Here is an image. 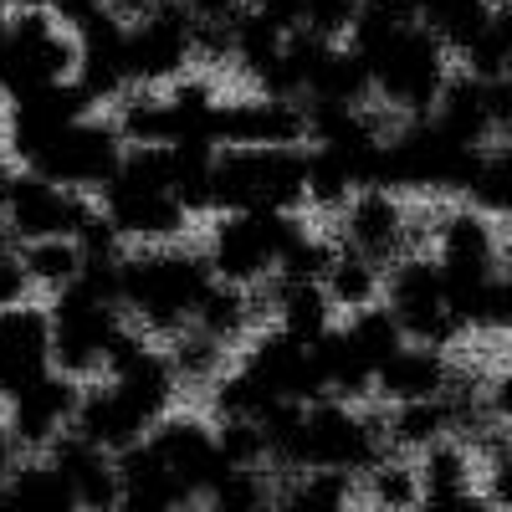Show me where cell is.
I'll use <instances>...</instances> for the list:
<instances>
[{
    "label": "cell",
    "mask_w": 512,
    "mask_h": 512,
    "mask_svg": "<svg viewBox=\"0 0 512 512\" xmlns=\"http://www.w3.org/2000/svg\"><path fill=\"white\" fill-rule=\"evenodd\" d=\"M210 287H216V272H210L205 251H190V246L128 251L123 277H118V297H123L128 323L144 328L149 338H159V344L195 328V313H200Z\"/></svg>",
    "instance_id": "obj_1"
},
{
    "label": "cell",
    "mask_w": 512,
    "mask_h": 512,
    "mask_svg": "<svg viewBox=\"0 0 512 512\" xmlns=\"http://www.w3.org/2000/svg\"><path fill=\"white\" fill-rule=\"evenodd\" d=\"M103 216L113 221V231L123 236L128 251L144 246H180L190 231V210L180 200L175 185V154L169 149H128L123 169L113 175V185L98 195Z\"/></svg>",
    "instance_id": "obj_2"
},
{
    "label": "cell",
    "mask_w": 512,
    "mask_h": 512,
    "mask_svg": "<svg viewBox=\"0 0 512 512\" xmlns=\"http://www.w3.org/2000/svg\"><path fill=\"white\" fill-rule=\"evenodd\" d=\"M308 149H221L216 216H303Z\"/></svg>",
    "instance_id": "obj_3"
},
{
    "label": "cell",
    "mask_w": 512,
    "mask_h": 512,
    "mask_svg": "<svg viewBox=\"0 0 512 512\" xmlns=\"http://www.w3.org/2000/svg\"><path fill=\"white\" fill-rule=\"evenodd\" d=\"M502 236L492 226V216H482L477 205H456L436 221V262L446 272L451 287V308L466 323V333L482 328V313L492 303V292L502 282Z\"/></svg>",
    "instance_id": "obj_4"
},
{
    "label": "cell",
    "mask_w": 512,
    "mask_h": 512,
    "mask_svg": "<svg viewBox=\"0 0 512 512\" xmlns=\"http://www.w3.org/2000/svg\"><path fill=\"white\" fill-rule=\"evenodd\" d=\"M52 359L57 374L77 384H98L108 374V354L128 333V313L118 297L98 292L93 282H77L72 292L52 297Z\"/></svg>",
    "instance_id": "obj_5"
},
{
    "label": "cell",
    "mask_w": 512,
    "mask_h": 512,
    "mask_svg": "<svg viewBox=\"0 0 512 512\" xmlns=\"http://www.w3.org/2000/svg\"><path fill=\"white\" fill-rule=\"evenodd\" d=\"M303 231V216H216L205 236V262L226 287H272L287 246Z\"/></svg>",
    "instance_id": "obj_6"
},
{
    "label": "cell",
    "mask_w": 512,
    "mask_h": 512,
    "mask_svg": "<svg viewBox=\"0 0 512 512\" xmlns=\"http://www.w3.org/2000/svg\"><path fill=\"white\" fill-rule=\"evenodd\" d=\"M384 308L395 313L410 344L425 349H451L456 338H466V323L451 308V287L446 272L431 251H410L384 272Z\"/></svg>",
    "instance_id": "obj_7"
},
{
    "label": "cell",
    "mask_w": 512,
    "mask_h": 512,
    "mask_svg": "<svg viewBox=\"0 0 512 512\" xmlns=\"http://www.w3.org/2000/svg\"><path fill=\"white\" fill-rule=\"evenodd\" d=\"M369 72H374V98L400 113L405 123L410 118H431L441 93L451 88V52L441 47V41L415 26L410 36H400L395 47H384L379 57H369Z\"/></svg>",
    "instance_id": "obj_8"
},
{
    "label": "cell",
    "mask_w": 512,
    "mask_h": 512,
    "mask_svg": "<svg viewBox=\"0 0 512 512\" xmlns=\"http://www.w3.org/2000/svg\"><path fill=\"white\" fill-rule=\"evenodd\" d=\"M379 456H390L384 415L354 410L344 400H318L303 415V472H344L364 477Z\"/></svg>",
    "instance_id": "obj_9"
},
{
    "label": "cell",
    "mask_w": 512,
    "mask_h": 512,
    "mask_svg": "<svg viewBox=\"0 0 512 512\" xmlns=\"http://www.w3.org/2000/svg\"><path fill=\"white\" fill-rule=\"evenodd\" d=\"M195 67V11L185 0H154L128 21V82L134 88H169Z\"/></svg>",
    "instance_id": "obj_10"
},
{
    "label": "cell",
    "mask_w": 512,
    "mask_h": 512,
    "mask_svg": "<svg viewBox=\"0 0 512 512\" xmlns=\"http://www.w3.org/2000/svg\"><path fill=\"white\" fill-rule=\"evenodd\" d=\"M123 159H128V144L118 134V123L93 113V118L72 123L67 134L31 164V175H41V180H52V185L72 190V195H88L93 200V195H103L113 185Z\"/></svg>",
    "instance_id": "obj_11"
},
{
    "label": "cell",
    "mask_w": 512,
    "mask_h": 512,
    "mask_svg": "<svg viewBox=\"0 0 512 512\" xmlns=\"http://www.w3.org/2000/svg\"><path fill=\"white\" fill-rule=\"evenodd\" d=\"M77 67H82V47L52 11L11 16V93H6V103L31 98L41 88H62V82L77 77Z\"/></svg>",
    "instance_id": "obj_12"
},
{
    "label": "cell",
    "mask_w": 512,
    "mask_h": 512,
    "mask_svg": "<svg viewBox=\"0 0 512 512\" xmlns=\"http://www.w3.org/2000/svg\"><path fill=\"white\" fill-rule=\"evenodd\" d=\"M159 466L169 477H175V487L185 492V502H205L210 492L221 487V477L231 472V461L221 456V441H216V420L205 415H190V410H175L164 415L149 441H144Z\"/></svg>",
    "instance_id": "obj_13"
},
{
    "label": "cell",
    "mask_w": 512,
    "mask_h": 512,
    "mask_svg": "<svg viewBox=\"0 0 512 512\" xmlns=\"http://www.w3.org/2000/svg\"><path fill=\"white\" fill-rule=\"evenodd\" d=\"M93 210L98 205L88 195H72L52 180L31 175V169H21V175L11 180V190H6V200H0V221L11 226V236L21 246H31V241H72L82 226H88Z\"/></svg>",
    "instance_id": "obj_14"
},
{
    "label": "cell",
    "mask_w": 512,
    "mask_h": 512,
    "mask_svg": "<svg viewBox=\"0 0 512 512\" xmlns=\"http://www.w3.org/2000/svg\"><path fill=\"white\" fill-rule=\"evenodd\" d=\"M93 98L82 93V82L72 77V82H62V88H41V93H31V98H16L11 103V113H6V149H11V159L21 164V169H31L41 154H47L72 123H82V118H93Z\"/></svg>",
    "instance_id": "obj_15"
},
{
    "label": "cell",
    "mask_w": 512,
    "mask_h": 512,
    "mask_svg": "<svg viewBox=\"0 0 512 512\" xmlns=\"http://www.w3.org/2000/svg\"><path fill=\"white\" fill-rule=\"evenodd\" d=\"M241 369L262 379L282 405H318V400H328L313 349H308V344H297V338H292V333H282L277 323L256 328V333L246 338V349H241Z\"/></svg>",
    "instance_id": "obj_16"
},
{
    "label": "cell",
    "mask_w": 512,
    "mask_h": 512,
    "mask_svg": "<svg viewBox=\"0 0 512 512\" xmlns=\"http://www.w3.org/2000/svg\"><path fill=\"white\" fill-rule=\"evenodd\" d=\"M221 149H308V103L246 93L221 103Z\"/></svg>",
    "instance_id": "obj_17"
},
{
    "label": "cell",
    "mask_w": 512,
    "mask_h": 512,
    "mask_svg": "<svg viewBox=\"0 0 512 512\" xmlns=\"http://www.w3.org/2000/svg\"><path fill=\"white\" fill-rule=\"evenodd\" d=\"M57 369L52 359V308L47 303H21L0 313V400L26 395Z\"/></svg>",
    "instance_id": "obj_18"
},
{
    "label": "cell",
    "mask_w": 512,
    "mask_h": 512,
    "mask_svg": "<svg viewBox=\"0 0 512 512\" xmlns=\"http://www.w3.org/2000/svg\"><path fill=\"white\" fill-rule=\"evenodd\" d=\"M77 405H82V384L52 369L41 384H31L26 395H16L6 405V425H11V436L26 456H47L57 441L72 436Z\"/></svg>",
    "instance_id": "obj_19"
},
{
    "label": "cell",
    "mask_w": 512,
    "mask_h": 512,
    "mask_svg": "<svg viewBox=\"0 0 512 512\" xmlns=\"http://www.w3.org/2000/svg\"><path fill=\"white\" fill-rule=\"evenodd\" d=\"M344 226V246L379 262L390 272L400 256H410V216H405V200L395 190H359L354 205L338 216Z\"/></svg>",
    "instance_id": "obj_20"
},
{
    "label": "cell",
    "mask_w": 512,
    "mask_h": 512,
    "mask_svg": "<svg viewBox=\"0 0 512 512\" xmlns=\"http://www.w3.org/2000/svg\"><path fill=\"white\" fill-rule=\"evenodd\" d=\"M47 461L62 472L77 512H118L123 507V472H118V456L88 446L82 436H67L47 451Z\"/></svg>",
    "instance_id": "obj_21"
},
{
    "label": "cell",
    "mask_w": 512,
    "mask_h": 512,
    "mask_svg": "<svg viewBox=\"0 0 512 512\" xmlns=\"http://www.w3.org/2000/svg\"><path fill=\"white\" fill-rule=\"evenodd\" d=\"M154 425L128 405L108 379L98 384H82V405H77V425H72V436H82L88 446L108 451V456H123V451H134L149 441Z\"/></svg>",
    "instance_id": "obj_22"
},
{
    "label": "cell",
    "mask_w": 512,
    "mask_h": 512,
    "mask_svg": "<svg viewBox=\"0 0 512 512\" xmlns=\"http://www.w3.org/2000/svg\"><path fill=\"white\" fill-rule=\"evenodd\" d=\"M456 384V364L446 359V349H425V344H405L390 364L379 369L374 395L400 410V405H425V400H446Z\"/></svg>",
    "instance_id": "obj_23"
},
{
    "label": "cell",
    "mask_w": 512,
    "mask_h": 512,
    "mask_svg": "<svg viewBox=\"0 0 512 512\" xmlns=\"http://www.w3.org/2000/svg\"><path fill=\"white\" fill-rule=\"evenodd\" d=\"M256 308L272 313V323L308 349L338 328V308L328 303L323 282H272L267 297H256Z\"/></svg>",
    "instance_id": "obj_24"
},
{
    "label": "cell",
    "mask_w": 512,
    "mask_h": 512,
    "mask_svg": "<svg viewBox=\"0 0 512 512\" xmlns=\"http://www.w3.org/2000/svg\"><path fill=\"white\" fill-rule=\"evenodd\" d=\"M431 118L446 128L451 139L472 144V149H492V134H497V118H492V82H477L472 72H456Z\"/></svg>",
    "instance_id": "obj_25"
},
{
    "label": "cell",
    "mask_w": 512,
    "mask_h": 512,
    "mask_svg": "<svg viewBox=\"0 0 512 512\" xmlns=\"http://www.w3.org/2000/svg\"><path fill=\"white\" fill-rule=\"evenodd\" d=\"M415 11L451 57H466L497 26V0H415Z\"/></svg>",
    "instance_id": "obj_26"
},
{
    "label": "cell",
    "mask_w": 512,
    "mask_h": 512,
    "mask_svg": "<svg viewBox=\"0 0 512 512\" xmlns=\"http://www.w3.org/2000/svg\"><path fill=\"white\" fill-rule=\"evenodd\" d=\"M313 359H318V374H323V390H328V400H344V405H359V400H369L374 395V364L354 349V338H349V328L338 323L328 338H318L313 344Z\"/></svg>",
    "instance_id": "obj_27"
},
{
    "label": "cell",
    "mask_w": 512,
    "mask_h": 512,
    "mask_svg": "<svg viewBox=\"0 0 512 512\" xmlns=\"http://www.w3.org/2000/svg\"><path fill=\"white\" fill-rule=\"evenodd\" d=\"M374 98V72L369 62L349 47H328V57L318 62L313 72V88H308V103L313 108H364Z\"/></svg>",
    "instance_id": "obj_28"
},
{
    "label": "cell",
    "mask_w": 512,
    "mask_h": 512,
    "mask_svg": "<svg viewBox=\"0 0 512 512\" xmlns=\"http://www.w3.org/2000/svg\"><path fill=\"white\" fill-rule=\"evenodd\" d=\"M118 134L128 149H175L180 128H175V108H169L164 88H134L118 98Z\"/></svg>",
    "instance_id": "obj_29"
},
{
    "label": "cell",
    "mask_w": 512,
    "mask_h": 512,
    "mask_svg": "<svg viewBox=\"0 0 512 512\" xmlns=\"http://www.w3.org/2000/svg\"><path fill=\"white\" fill-rule=\"evenodd\" d=\"M323 292L344 318H354L364 308H379L384 303V267L369 262V256H359V251H349V246H338L333 267L323 277Z\"/></svg>",
    "instance_id": "obj_30"
},
{
    "label": "cell",
    "mask_w": 512,
    "mask_h": 512,
    "mask_svg": "<svg viewBox=\"0 0 512 512\" xmlns=\"http://www.w3.org/2000/svg\"><path fill=\"white\" fill-rule=\"evenodd\" d=\"M384 431H390V451L400 456H425L441 441H456V415L451 400H425V405H400L384 415Z\"/></svg>",
    "instance_id": "obj_31"
},
{
    "label": "cell",
    "mask_w": 512,
    "mask_h": 512,
    "mask_svg": "<svg viewBox=\"0 0 512 512\" xmlns=\"http://www.w3.org/2000/svg\"><path fill=\"white\" fill-rule=\"evenodd\" d=\"M359 492H364V507H374V512H415L425 502L420 466H415V456H400V451L379 456L359 477Z\"/></svg>",
    "instance_id": "obj_32"
},
{
    "label": "cell",
    "mask_w": 512,
    "mask_h": 512,
    "mask_svg": "<svg viewBox=\"0 0 512 512\" xmlns=\"http://www.w3.org/2000/svg\"><path fill=\"white\" fill-rule=\"evenodd\" d=\"M415 26H420L415 0H359V16H354V31H349V47L369 62V57H379L384 47H395L400 36H410Z\"/></svg>",
    "instance_id": "obj_33"
},
{
    "label": "cell",
    "mask_w": 512,
    "mask_h": 512,
    "mask_svg": "<svg viewBox=\"0 0 512 512\" xmlns=\"http://www.w3.org/2000/svg\"><path fill=\"white\" fill-rule=\"evenodd\" d=\"M169 364H175V379H180V390H216V379L231 369V349L221 344V338H210L200 328H185L180 338H169L164 344Z\"/></svg>",
    "instance_id": "obj_34"
},
{
    "label": "cell",
    "mask_w": 512,
    "mask_h": 512,
    "mask_svg": "<svg viewBox=\"0 0 512 512\" xmlns=\"http://www.w3.org/2000/svg\"><path fill=\"white\" fill-rule=\"evenodd\" d=\"M256 318H262V308H256V292H241V287H226L216 282L205 292V303L195 313V328L210 333V338H221V344H246V338L256 333Z\"/></svg>",
    "instance_id": "obj_35"
},
{
    "label": "cell",
    "mask_w": 512,
    "mask_h": 512,
    "mask_svg": "<svg viewBox=\"0 0 512 512\" xmlns=\"http://www.w3.org/2000/svg\"><path fill=\"white\" fill-rule=\"evenodd\" d=\"M420 466V487H425V502H451V497H466L472 492V477H477V451L466 441H441L425 456H415Z\"/></svg>",
    "instance_id": "obj_36"
},
{
    "label": "cell",
    "mask_w": 512,
    "mask_h": 512,
    "mask_svg": "<svg viewBox=\"0 0 512 512\" xmlns=\"http://www.w3.org/2000/svg\"><path fill=\"white\" fill-rule=\"evenodd\" d=\"M354 487L359 477L344 472H303L277 482V512H354Z\"/></svg>",
    "instance_id": "obj_37"
},
{
    "label": "cell",
    "mask_w": 512,
    "mask_h": 512,
    "mask_svg": "<svg viewBox=\"0 0 512 512\" xmlns=\"http://www.w3.org/2000/svg\"><path fill=\"white\" fill-rule=\"evenodd\" d=\"M205 405H210V420L226 425V420H267L282 400H277L256 374H246L241 364H231V369L216 379V390L205 395Z\"/></svg>",
    "instance_id": "obj_38"
},
{
    "label": "cell",
    "mask_w": 512,
    "mask_h": 512,
    "mask_svg": "<svg viewBox=\"0 0 512 512\" xmlns=\"http://www.w3.org/2000/svg\"><path fill=\"white\" fill-rule=\"evenodd\" d=\"M21 262H26V277L36 292H47V303L62 292H72L88 272V256L77 251V241H31L21 246Z\"/></svg>",
    "instance_id": "obj_39"
},
{
    "label": "cell",
    "mask_w": 512,
    "mask_h": 512,
    "mask_svg": "<svg viewBox=\"0 0 512 512\" xmlns=\"http://www.w3.org/2000/svg\"><path fill=\"white\" fill-rule=\"evenodd\" d=\"M359 195V175L338 159L333 149H313L308 144V205L328 210V216H344Z\"/></svg>",
    "instance_id": "obj_40"
},
{
    "label": "cell",
    "mask_w": 512,
    "mask_h": 512,
    "mask_svg": "<svg viewBox=\"0 0 512 512\" xmlns=\"http://www.w3.org/2000/svg\"><path fill=\"white\" fill-rule=\"evenodd\" d=\"M6 492L21 502V512H77V502H72L62 472H57L47 456H26Z\"/></svg>",
    "instance_id": "obj_41"
},
{
    "label": "cell",
    "mask_w": 512,
    "mask_h": 512,
    "mask_svg": "<svg viewBox=\"0 0 512 512\" xmlns=\"http://www.w3.org/2000/svg\"><path fill=\"white\" fill-rule=\"evenodd\" d=\"M344 328H349V338H354V349L374 364V374L410 344L405 328L395 323V313L384 308V303H379V308H364V313H354V318H344Z\"/></svg>",
    "instance_id": "obj_42"
},
{
    "label": "cell",
    "mask_w": 512,
    "mask_h": 512,
    "mask_svg": "<svg viewBox=\"0 0 512 512\" xmlns=\"http://www.w3.org/2000/svg\"><path fill=\"white\" fill-rule=\"evenodd\" d=\"M466 205H477L482 216H507L512 221V139L487 149L482 180H477L472 195H466Z\"/></svg>",
    "instance_id": "obj_43"
},
{
    "label": "cell",
    "mask_w": 512,
    "mask_h": 512,
    "mask_svg": "<svg viewBox=\"0 0 512 512\" xmlns=\"http://www.w3.org/2000/svg\"><path fill=\"white\" fill-rule=\"evenodd\" d=\"M216 441L236 472H272V446H267L262 420H226V425H216Z\"/></svg>",
    "instance_id": "obj_44"
},
{
    "label": "cell",
    "mask_w": 512,
    "mask_h": 512,
    "mask_svg": "<svg viewBox=\"0 0 512 512\" xmlns=\"http://www.w3.org/2000/svg\"><path fill=\"white\" fill-rule=\"evenodd\" d=\"M333 256H338L333 241H323L318 231H303V236L287 246L282 267H277V282H323L328 267H333Z\"/></svg>",
    "instance_id": "obj_45"
},
{
    "label": "cell",
    "mask_w": 512,
    "mask_h": 512,
    "mask_svg": "<svg viewBox=\"0 0 512 512\" xmlns=\"http://www.w3.org/2000/svg\"><path fill=\"white\" fill-rule=\"evenodd\" d=\"M359 16V0H303V31H313L328 47H344Z\"/></svg>",
    "instance_id": "obj_46"
},
{
    "label": "cell",
    "mask_w": 512,
    "mask_h": 512,
    "mask_svg": "<svg viewBox=\"0 0 512 512\" xmlns=\"http://www.w3.org/2000/svg\"><path fill=\"white\" fill-rule=\"evenodd\" d=\"M236 52V21L226 16H195V62L200 67H226Z\"/></svg>",
    "instance_id": "obj_47"
},
{
    "label": "cell",
    "mask_w": 512,
    "mask_h": 512,
    "mask_svg": "<svg viewBox=\"0 0 512 512\" xmlns=\"http://www.w3.org/2000/svg\"><path fill=\"white\" fill-rule=\"evenodd\" d=\"M482 456H487V497L502 512H512V441L507 436H492L482 446Z\"/></svg>",
    "instance_id": "obj_48"
},
{
    "label": "cell",
    "mask_w": 512,
    "mask_h": 512,
    "mask_svg": "<svg viewBox=\"0 0 512 512\" xmlns=\"http://www.w3.org/2000/svg\"><path fill=\"white\" fill-rule=\"evenodd\" d=\"M31 277H26V262H21V246L16 251H0V313H11L21 303H31Z\"/></svg>",
    "instance_id": "obj_49"
},
{
    "label": "cell",
    "mask_w": 512,
    "mask_h": 512,
    "mask_svg": "<svg viewBox=\"0 0 512 512\" xmlns=\"http://www.w3.org/2000/svg\"><path fill=\"white\" fill-rule=\"evenodd\" d=\"M487 405H492V420H497V431L512 441V374H497L487 384Z\"/></svg>",
    "instance_id": "obj_50"
},
{
    "label": "cell",
    "mask_w": 512,
    "mask_h": 512,
    "mask_svg": "<svg viewBox=\"0 0 512 512\" xmlns=\"http://www.w3.org/2000/svg\"><path fill=\"white\" fill-rule=\"evenodd\" d=\"M21 461H26V451L16 446V436H11V425H6V415H0V492L11 487V477L21 472Z\"/></svg>",
    "instance_id": "obj_51"
},
{
    "label": "cell",
    "mask_w": 512,
    "mask_h": 512,
    "mask_svg": "<svg viewBox=\"0 0 512 512\" xmlns=\"http://www.w3.org/2000/svg\"><path fill=\"white\" fill-rule=\"evenodd\" d=\"M11 93V11L0 6V98Z\"/></svg>",
    "instance_id": "obj_52"
},
{
    "label": "cell",
    "mask_w": 512,
    "mask_h": 512,
    "mask_svg": "<svg viewBox=\"0 0 512 512\" xmlns=\"http://www.w3.org/2000/svg\"><path fill=\"white\" fill-rule=\"evenodd\" d=\"M185 6H190L195 16H226V21H236L251 0H185Z\"/></svg>",
    "instance_id": "obj_53"
},
{
    "label": "cell",
    "mask_w": 512,
    "mask_h": 512,
    "mask_svg": "<svg viewBox=\"0 0 512 512\" xmlns=\"http://www.w3.org/2000/svg\"><path fill=\"white\" fill-rule=\"evenodd\" d=\"M21 175V164L11 159V149L6 144H0V200H6V190H11V180Z\"/></svg>",
    "instance_id": "obj_54"
},
{
    "label": "cell",
    "mask_w": 512,
    "mask_h": 512,
    "mask_svg": "<svg viewBox=\"0 0 512 512\" xmlns=\"http://www.w3.org/2000/svg\"><path fill=\"white\" fill-rule=\"evenodd\" d=\"M456 512H502V507H497L487 492H466V497L456 502Z\"/></svg>",
    "instance_id": "obj_55"
},
{
    "label": "cell",
    "mask_w": 512,
    "mask_h": 512,
    "mask_svg": "<svg viewBox=\"0 0 512 512\" xmlns=\"http://www.w3.org/2000/svg\"><path fill=\"white\" fill-rule=\"evenodd\" d=\"M0 6L16 16V11H52V0H0Z\"/></svg>",
    "instance_id": "obj_56"
},
{
    "label": "cell",
    "mask_w": 512,
    "mask_h": 512,
    "mask_svg": "<svg viewBox=\"0 0 512 512\" xmlns=\"http://www.w3.org/2000/svg\"><path fill=\"white\" fill-rule=\"evenodd\" d=\"M456 502H461V497H451V502H420L415 512H456Z\"/></svg>",
    "instance_id": "obj_57"
},
{
    "label": "cell",
    "mask_w": 512,
    "mask_h": 512,
    "mask_svg": "<svg viewBox=\"0 0 512 512\" xmlns=\"http://www.w3.org/2000/svg\"><path fill=\"white\" fill-rule=\"evenodd\" d=\"M0 512H21V502H16L11 492H0Z\"/></svg>",
    "instance_id": "obj_58"
},
{
    "label": "cell",
    "mask_w": 512,
    "mask_h": 512,
    "mask_svg": "<svg viewBox=\"0 0 512 512\" xmlns=\"http://www.w3.org/2000/svg\"><path fill=\"white\" fill-rule=\"evenodd\" d=\"M180 512H216V507H210V502H190V507H180Z\"/></svg>",
    "instance_id": "obj_59"
},
{
    "label": "cell",
    "mask_w": 512,
    "mask_h": 512,
    "mask_svg": "<svg viewBox=\"0 0 512 512\" xmlns=\"http://www.w3.org/2000/svg\"><path fill=\"white\" fill-rule=\"evenodd\" d=\"M507 374H512V333H507Z\"/></svg>",
    "instance_id": "obj_60"
},
{
    "label": "cell",
    "mask_w": 512,
    "mask_h": 512,
    "mask_svg": "<svg viewBox=\"0 0 512 512\" xmlns=\"http://www.w3.org/2000/svg\"><path fill=\"white\" fill-rule=\"evenodd\" d=\"M354 512H374V507H364V502H359V507H354Z\"/></svg>",
    "instance_id": "obj_61"
}]
</instances>
